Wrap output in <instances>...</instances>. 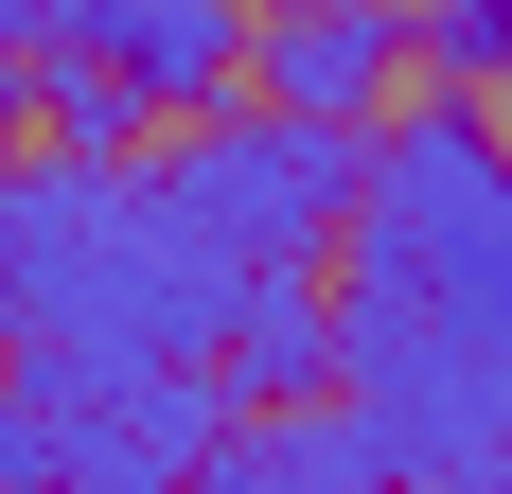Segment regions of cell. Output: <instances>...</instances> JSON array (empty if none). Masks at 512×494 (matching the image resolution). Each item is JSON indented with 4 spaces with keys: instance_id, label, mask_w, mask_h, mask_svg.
Wrapping results in <instances>:
<instances>
[{
    "instance_id": "cell-2",
    "label": "cell",
    "mask_w": 512,
    "mask_h": 494,
    "mask_svg": "<svg viewBox=\"0 0 512 494\" xmlns=\"http://www.w3.org/2000/svg\"><path fill=\"white\" fill-rule=\"evenodd\" d=\"M336 318L354 336H460L512 353V142L460 89L354 124V212H336Z\"/></svg>"
},
{
    "instance_id": "cell-8",
    "label": "cell",
    "mask_w": 512,
    "mask_h": 494,
    "mask_svg": "<svg viewBox=\"0 0 512 494\" xmlns=\"http://www.w3.org/2000/svg\"><path fill=\"white\" fill-rule=\"evenodd\" d=\"M407 71L495 89V71H512V0H407Z\"/></svg>"
},
{
    "instance_id": "cell-7",
    "label": "cell",
    "mask_w": 512,
    "mask_h": 494,
    "mask_svg": "<svg viewBox=\"0 0 512 494\" xmlns=\"http://www.w3.org/2000/svg\"><path fill=\"white\" fill-rule=\"evenodd\" d=\"M18 71H36V124H53L71 159H124V142L159 124V106H142V71H106L89 36H18Z\"/></svg>"
},
{
    "instance_id": "cell-6",
    "label": "cell",
    "mask_w": 512,
    "mask_h": 494,
    "mask_svg": "<svg viewBox=\"0 0 512 494\" xmlns=\"http://www.w3.org/2000/svg\"><path fill=\"white\" fill-rule=\"evenodd\" d=\"M195 477H248V494H354V477H389V459H371V424H354V406L283 389V406H248V424H212V459H195Z\"/></svg>"
},
{
    "instance_id": "cell-4",
    "label": "cell",
    "mask_w": 512,
    "mask_h": 494,
    "mask_svg": "<svg viewBox=\"0 0 512 494\" xmlns=\"http://www.w3.org/2000/svg\"><path fill=\"white\" fill-rule=\"evenodd\" d=\"M18 406L53 477H195L230 424L212 353H18Z\"/></svg>"
},
{
    "instance_id": "cell-9",
    "label": "cell",
    "mask_w": 512,
    "mask_h": 494,
    "mask_svg": "<svg viewBox=\"0 0 512 494\" xmlns=\"http://www.w3.org/2000/svg\"><path fill=\"white\" fill-rule=\"evenodd\" d=\"M18 124H36V71H18V36H0V159H18Z\"/></svg>"
},
{
    "instance_id": "cell-1",
    "label": "cell",
    "mask_w": 512,
    "mask_h": 494,
    "mask_svg": "<svg viewBox=\"0 0 512 494\" xmlns=\"http://www.w3.org/2000/svg\"><path fill=\"white\" fill-rule=\"evenodd\" d=\"M248 247L177 195V159H0V336L18 353H212L248 318Z\"/></svg>"
},
{
    "instance_id": "cell-3",
    "label": "cell",
    "mask_w": 512,
    "mask_h": 494,
    "mask_svg": "<svg viewBox=\"0 0 512 494\" xmlns=\"http://www.w3.org/2000/svg\"><path fill=\"white\" fill-rule=\"evenodd\" d=\"M177 195L248 247V265H336L354 124H301V106H177Z\"/></svg>"
},
{
    "instance_id": "cell-5",
    "label": "cell",
    "mask_w": 512,
    "mask_h": 494,
    "mask_svg": "<svg viewBox=\"0 0 512 494\" xmlns=\"http://www.w3.org/2000/svg\"><path fill=\"white\" fill-rule=\"evenodd\" d=\"M389 71H407V0H265L248 18V89L301 124H371Z\"/></svg>"
}]
</instances>
